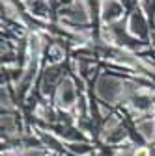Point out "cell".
<instances>
[{"instance_id":"cell-1","label":"cell","mask_w":155,"mask_h":156,"mask_svg":"<svg viewBox=\"0 0 155 156\" xmlns=\"http://www.w3.org/2000/svg\"><path fill=\"white\" fill-rule=\"evenodd\" d=\"M137 156H148V151H140V152H137Z\"/></svg>"}]
</instances>
